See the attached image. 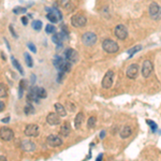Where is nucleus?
Wrapping results in <instances>:
<instances>
[{
  "mask_svg": "<svg viewBox=\"0 0 161 161\" xmlns=\"http://www.w3.org/2000/svg\"><path fill=\"white\" fill-rule=\"evenodd\" d=\"M54 66L57 69L59 72H69L71 70V66H72V62L68 61L67 59H62L60 57H57L54 59Z\"/></svg>",
  "mask_w": 161,
  "mask_h": 161,
  "instance_id": "f257e3e1",
  "label": "nucleus"
},
{
  "mask_svg": "<svg viewBox=\"0 0 161 161\" xmlns=\"http://www.w3.org/2000/svg\"><path fill=\"white\" fill-rule=\"evenodd\" d=\"M102 49H103L106 53L113 54V53L118 52L119 46L115 41L111 40V39H106V40H104L103 43H102Z\"/></svg>",
  "mask_w": 161,
  "mask_h": 161,
  "instance_id": "f03ea898",
  "label": "nucleus"
},
{
  "mask_svg": "<svg viewBox=\"0 0 161 161\" xmlns=\"http://www.w3.org/2000/svg\"><path fill=\"white\" fill-rule=\"evenodd\" d=\"M97 34L93 32H86L82 36V42L86 46H92L97 42Z\"/></svg>",
  "mask_w": 161,
  "mask_h": 161,
  "instance_id": "7ed1b4c3",
  "label": "nucleus"
},
{
  "mask_svg": "<svg viewBox=\"0 0 161 161\" xmlns=\"http://www.w3.org/2000/svg\"><path fill=\"white\" fill-rule=\"evenodd\" d=\"M87 23V18L85 16L80 14H75L71 17V25L75 28H80V27H84Z\"/></svg>",
  "mask_w": 161,
  "mask_h": 161,
  "instance_id": "20e7f679",
  "label": "nucleus"
},
{
  "mask_svg": "<svg viewBox=\"0 0 161 161\" xmlns=\"http://www.w3.org/2000/svg\"><path fill=\"white\" fill-rule=\"evenodd\" d=\"M149 15L153 19H160L161 18V6L156 2H151L149 6Z\"/></svg>",
  "mask_w": 161,
  "mask_h": 161,
  "instance_id": "39448f33",
  "label": "nucleus"
},
{
  "mask_svg": "<svg viewBox=\"0 0 161 161\" xmlns=\"http://www.w3.org/2000/svg\"><path fill=\"white\" fill-rule=\"evenodd\" d=\"M113 83H114V72L112 70H108L102 80V87L104 89H110Z\"/></svg>",
  "mask_w": 161,
  "mask_h": 161,
  "instance_id": "423d86ee",
  "label": "nucleus"
},
{
  "mask_svg": "<svg viewBox=\"0 0 161 161\" xmlns=\"http://www.w3.org/2000/svg\"><path fill=\"white\" fill-rule=\"evenodd\" d=\"M114 33L117 39H119V40H125L128 36V30L124 25H117L114 29Z\"/></svg>",
  "mask_w": 161,
  "mask_h": 161,
  "instance_id": "0eeeda50",
  "label": "nucleus"
},
{
  "mask_svg": "<svg viewBox=\"0 0 161 161\" xmlns=\"http://www.w3.org/2000/svg\"><path fill=\"white\" fill-rule=\"evenodd\" d=\"M0 138H1V140L8 142V141H11L14 138V132H13V130L10 129V128L2 127L1 129H0Z\"/></svg>",
  "mask_w": 161,
  "mask_h": 161,
  "instance_id": "6e6552de",
  "label": "nucleus"
},
{
  "mask_svg": "<svg viewBox=\"0 0 161 161\" xmlns=\"http://www.w3.org/2000/svg\"><path fill=\"white\" fill-rule=\"evenodd\" d=\"M46 143L51 147H58L62 144V140L60 139V136L55 135V134H51V135L47 136Z\"/></svg>",
  "mask_w": 161,
  "mask_h": 161,
  "instance_id": "1a4fd4ad",
  "label": "nucleus"
},
{
  "mask_svg": "<svg viewBox=\"0 0 161 161\" xmlns=\"http://www.w3.org/2000/svg\"><path fill=\"white\" fill-rule=\"evenodd\" d=\"M154 70V65L151 60H145L142 66V74L144 77H148Z\"/></svg>",
  "mask_w": 161,
  "mask_h": 161,
  "instance_id": "9d476101",
  "label": "nucleus"
},
{
  "mask_svg": "<svg viewBox=\"0 0 161 161\" xmlns=\"http://www.w3.org/2000/svg\"><path fill=\"white\" fill-rule=\"evenodd\" d=\"M24 133L26 136H38L39 135V127L37 125H28L26 126Z\"/></svg>",
  "mask_w": 161,
  "mask_h": 161,
  "instance_id": "9b49d317",
  "label": "nucleus"
},
{
  "mask_svg": "<svg viewBox=\"0 0 161 161\" xmlns=\"http://www.w3.org/2000/svg\"><path fill=\"white\" fill-rule=\"evenodd\" d=\"M65 57H66V59L68 60V61H70L73 64V62H75L77 60L79 54H77V52L75 51V49H68L66 52H65Z\"/></svg>",
  "mask_w": 161,
  "mask_h": 161,
  "instance_id": "f8f14e48",
  "label": "nucleus"
},
{
  "mask_svg": "<svg viewBox=\"0 0 161 161\" xmlns=\"http://www.w3.org/2000/svg\"><path fill=\"white\" fill-rule=\"evenodd\" d=\"M138 74H139V65L136 64L130 65L127 70V77H129V79L134 80L138 77Z\"/></svg>",
  "mask_w": 161,
  "mask_h": 161,
  "instance_id": "ddd939ff",
  "label": "nucleus"
},
{
  "mask_svg": "<svg viewBox=\"0 0 161 161\" xmlns=\"http://www.w3.org/2000/svg\"><path fill=\"white\" fill-rule=\"evenodd\" d=\"M46 121L51 126H57L60 124V116L57 113H49L46 117Z\"/></svg>",
  "mask_w": 161,
  "mask_h": 161,
  "instance_id": "4468645a",
  "label": "nucleus"
},
{
  "mask_svg": "<svg viewBox=\"0 0 161 161\" xmlns=\"http://www.w3.org/2000/svg\"><path fill=\"white\" fill-rule=\"evenodd\" d=\"M21 147L25 151H33L36 149V144L31 141H23L21 144Z\"/></svg>",
  "mask_w": 161,
  "mask_h": 161,
  "instance_id": "2eb2a0df",
  "label": "nucleus"
},
{
  "mask_svg": "<svg viewBox=\"0 0 161 161\" xmlns=\"http://www.w3.org/2000/svg\"><path fill=\"white\" fill-rule=\"evenodd\" d=\"M27 99H28V101L29 102L38 101L39 98H38V96H37V87L32 86L31 88H30L29 92H28V95H27Z\"/></svg>",
  "mask_w": 161,
  "mask_h": 161,
  "instance_id": "dca6fc26",
  "label": "nucleus"
},
{
  "mask_svg": "<svg viewBox=\"0 0 161 161\" xmlns=\"http://www.w3.org/2000/svg\"><path fill=\"white\" fill-rule=\"evenodd\" d=\"M54 108H55V111L56 113H57L58 115H59L60 117H65L67 115V111L66 108H64V105L62 104H60L59 102H57V103H55V105H54Z\"/></svg>",
  "mask_w": 161,
  "mask_h": 161,
  "instance_id": "f3484780",
  "label": "nucleus"
},
{
  "mask_svg": "<svg viewBox=\"0 0 161 161\" xmlns=\"http://www.w3.org/2000/svg\"><path fill=\"white\" fill-rule=\"evenodd\" d=\"M70 132H71L70 123L66 121V123H64V125L61 126V128H60V133H61L64 136H68L69 134H70Z\"/></svg>",
  "mask_w": 161,
  "mask_h": 161,
  "instance_id": "a211bd4d",
  "label": "nucleus"
},
{
  "mask_svg": "<svg viewBox=\"0 0 161 161\" xmlns=\"http://www.w3.org/2000/svg\"><path fill=\"white\" fill-rule=\"evenodd\" d=\"M83 120H84V114H83L82 112L77 113V115L75 116V119H74V126H75V128H77V129L80 128Z\"/></svg>",
  "mask_w": 161,
  "mask_h": 161,
  "instance_id": "6ab92c4d",
  "label": "nucleus"
},
{
  "mask_svg": "<svg viewBox=\"0 0 161 161\" xmlns=\"http://www.w3.org/2000/svg\"><path fill=\"white\" fill-rule=\"evenodd\" d=\"M131 133H132L131 128H130L129 126H125V127L123 128V130H121V132H120V138L121 139H127V138H129V136L131 135Z\"/></svg>",
  "mask_w": 161,
  "mask_h": 161,
  "instance_id": "aec40b11",
  "label": "nucleus"
},
{
  "mask_svg": "<svg viewBox=\"0 0 161 161\" xmlns=\"http://www.w3.org/2000/svg\"><path fill=\"white\" fill-rule=\"evenodd\" d=\"M37 96H38L39 99H45L47 97L46 90L42 87H37Z\"/></svg>",
  "mask_w": 161,
  "mask_h": 161,
  "instance_id": "412c9836",
  "label": "nucleus"
},
{
  "mask_svg": "<svg viewBox=\"0 0 161 161\" xmlns=\"http://www.w3.org/2000/svg\"><path fill=\"white\" fill-rule=\"evenodd\" d=\"M52 40L56 44H61L62 40H64V36H62V33H54L52 37Z\"/></svg>",
  "mask_w": 161,
  "mask_h": 161,
  "instance_id": "4be33fe9",
  "label": "nucleus"
},
{
  "mask_svg": "<svg viewBox=\"0 0 161 161\" xmlns=\"http://www.w3.org/2000/svg\"><path fill=\"white\" fill-rule=\"evenodd\" d=\"M26 90V82L24 80H22L19 82V86H18V98L21 99L24 95V91Z\"/></svg>",
  "mask_w": 161,
  "mask_h": 161,
  "instance_id": "5701e85b",
  "label": "nucleus"
},
{
  "mask_svg": "<svg viewBox=\"0 0 161 161\" xmlns=\"http://www.w3.org/2000/svg\"><path fill=\"white\" fill-rule=\"evenodd\" d=\"M11 60H12V64H13V66L15 67V68L18 70V72L21 73V74H24V70H23V68H22V66H21V64H19L18 61H17L16 59H15L14 57H11Z\"/></svg>",
  "mask_w": 161,
  "mask_h": 161,
  "instance_id": "b1692460",
  "label": "nucleus"
},
{
  "mask_svg": "<svg viewBox=\"0 0 161 161\" xmlns=\"http://www.w3.org/2000/svg\"><path fill=\"white\" fill-rule=\"evenodd\" d=\"M47 19H49L51 23H57L58 21H59V18L57 17V15L55 14V13H53L52 11H49V13L46 15Z\"/></svg>",
  "mask_w": 161,
  "mask_h": 161,
  "instance_id": "393cba45",
  "label": "nucleus"
},
{
  "mask_svg": "<svg viewBox=\"0 0 161 161\" xmlns=\"http://www.w3.org/2000/svg\"><path fill=\"white\" fill-rule=\"evenodd\" d=\"M24 57H25L26 65H27V66L29 67V68H32V67H33V61H32L31 56H30L28 53H25V54H24Z\"/></svg>",
  "mask_w": 161,
  "mask_h": 161,
  "instance_id": "a878e982",
  "label": "nucleus"
},
{
  "mask_svg": "<svg viewBox=\"0 0 161 161\" xmlns=\"http://www.w3.org/2000/svg\"><path fill=\"white\" fill-rule=\"evenodd\" d=\"M8 96V87L4 84H0V98H6Z\"/></svg>",
  "mask_w": 161,
  "mask_h": 161,
  "instance_id": "bb28decb",
  "label": "nucleus"
},
{
  "mask_svg": "<svg viewBox=\"0 0 161 161\" xmlns=\"http://www.w3.org/2000/svg\"><path fill=\"white\" fill-rule=\"evenodd\" d=\"M96 124H97V118H96L95 116L89 117L88 120H87V125H88V128H90V129H92V128H95Z\"/></svg>",
  "mask_w": 161,
  "mask_h": 161,
  "instance_id": "cd10ccee",
  "label": "nucleus"
},
{
  "mask_svg": "<svg viewBox=\"0 0 161 161\" xmlns=\"http://www.w3.org/2000/svg\"><path fill=\"white\" fill-rule=\"evenodd\" d=\"M24 112H25V114H27V115L32 114V113H34V108H33V106H32L30 103H28L27 105L25 106V110H24Z\"/></svg>",
  "mask_w": 161,
  "mask_h": 161,
  "instance_id": "c85d7f7f",
  "label": "nucleus"
},
{
  "mask_svg": "<svg viewBox=\"0 0 161 161\" xmlns=\"http://www.w3.org/2000/svg\"><path fill=\"white\" fill-rule=\"evenodd\" d=\"M32 27H33L34 30H41V28H42V22L41 21H33V23H32Z\"/></svg>",
  "mask_w": 161,
  "mask_h": 161,
  "instance_id": "c756f323",
  "label": "nucleus"
},
{
  "mask_svg": "<svg viewBox=\"0 0 161 161\" xmlns=\"http://www.w3.org/2000/svg\"><path fill=\"white\" fill-rule=\"evenodd\" d=\"M45 31H46L47 33H49V34L55 33V32H56V27L49 24V25H47L46 27H45Z\"/></svg>",
  "mask_w": 161,
  "mask_h": 161,
  "instance_id": "7c9ffc66",
  "label": "nucleus"
},
{
  "mask_svg": "<svg viewBox=\"0 0 161 161\" xmlns=\"http://www.w3.org/2000/svg\"><path fill=\"white\" fill-rule=\"evenodd\" d=\"M13 13L14 14H24V13H26V8H21V6L14 8L13 9Z\"/></svg>",
  "mask_w": 161,
  "mask_h": 161,
  "instance_id": "2f4dec72",
  "label": "nucleus"
},
{
  "mask_svg": "<svg viewBox=\"0 0 161 161\" xmlns=\"http://www.w3.org/2000/svg\"><path fill=\"white\" fill-rule=\"evenodd\" d=\"M140 49H142V46H141V45H138V46H134L132 49H130V51L128 52V53H129V55H130V56H132L134 53H135V52H139V51H140Z\"/></svg>",
  "mask_w": 161,
  "mask_h": 161,
  "instance_id": "473e14b6",
  "label": "nucleus"
},
{
  "mask_svg": "<svg viewBox=\"0 0 161 161\" xmlns=\"http://www.w3.org/2000/svg\"><path fill=\"white\" fill-rule=\"evenodd\" d=\"M58 2L61 4V6L67 8V6H69V3H70V0H58Z\"/></svg>",
  "mask_w": 161,
  "mask_h": 161,
  "instance_id": "72a5a7b5",
  "label": "nucleus"
},
{
  "mask_svg": "<svg viewBox=\"0 0 161 161\" xmlns=\"http://www.w3.org/2000/svg\"><path fill=\"white\" fill-rule=\"evenodd\" d=\"M49 11H52V12H53V13H55V14L57 15V17H58V18H59V19H61V18H62V15H61V13H60L59 11L57 10V9L53 8V9H51V10H49Z\"/></svg>",
  "mask_w": 161,
  "mask_h": 161,
  "instance_id": "f704fd0d",
  "label": "nucleus"
},
{
  "mask_svg": "<svg viewBox=\"0 0 161 161\" xmlns=\"http://www.w3.org/2000/svg\"><path fill=\"white\" fill-rule=\"evenodd\" d=\"M146 123L151 125V128L153 129V131H156V130H157V125H156V124L154 123V121H151V120H146Z\"/></svg>",
  "mask_w": 161,
  "mask_h": 161,
  "instance_id": "c9c22d12",
  "label": "nucleus"
},
{
  "mask_svg": "<svg viewBox=\"0 0 161 161\" xmlns=\"http://www.w3.org/2000/svg\"><path fill=\"white\" fill-rule=\"evenodd\" d=\"M28 49H29L31 52H33V53H36V52H37L36 46H34V45L32 44V43H28Z\"/></svg>",
  "mask_w": 161,
  "mask_h": 161,
  "instance_id": "e433bc0d",
  "label": "nucleus"
},
{
  "mask_svg": "<svg viewBox=\"0 0 161 161\" xmlns=\"http://www.w3.org/2000/svg\"><path fill=\"white\" fill-rule=\"evenodd\" d=\"M22 22H23V25H27V24H28V18L26 16H23V17H22Z\"/></svg>",
  "mask_w": 161,
  "mask_h": 161,
  "instance_id": "4c0bfd02",
  "label": "nucleus"
},
{
  "mask_svg": "<svg viewBox=\"0 0 161 161\" xmlns=\"http://www.w3.org/2000/svg\"><path fill=\"white\" fill-rule=\"evenodd\" d=\"M4 108H6V105H4L3 102H2L1 100H0V112H2V111H3Z\"/></svg>",
  "mask_w": 161,
  "mask_h": 161,
  "instance_id": "58836bf2",
  "label": "nucleus"
},
{
  "mask_svg": "<svg viewBox=\"0 0 161 161\" xmlns=\"http://www.w3.org/2000/svg\"><path fill=\"white\" fill-rule=\"evenodd\" d=\"M1 121L2 123H4V124H6V123H9V121H10V117H6V118H2L1 119Z\"/></svg>",
  "mask_w": 161,
  "mask_h": 161,
  "instance_id": "ea45409f",
  "label": "nucleus"
},
{
  "mask_svg": "<svg viewBox=\"0 0 161 161\" xmlns=\"http://www.w3.org/2000/svg\"><path fill=\"white\" fill-rule=\"evenodd\" d=\"M10 30H11V33H12V34H13V36H14V37H15V38H16V37H17V36H16V33H15L14 29H13V26H12V25H11V26H10Z\"/></svg>",
  "mask_w": 161,
  "mask_h": 161,
  "instance_id": "a19ab883",
  "label": "nucleus"
},
{
  "mask_svg": "<svg viewBox=\"0 0 161 161\" xmlns=\"http://www.w3.org/2000/svg\"><path fill=\"white\" fill-rule=\"evenodd\" d=\"M104 136H105V131H101V133H100V138L103 139Z\"/></svg>",
  "mask_w": 161,
  "mask_h": 161,
  "instance_id": "79ce46f5",
  "label": "nucleus"
},
{
  "mask_svg": "<svg viewBox=\"0 0 161 161\" xmlns=\"http://www.w3.org/2000/svg\"><path fill=\"white\" fill-rule=\"evenodd\" d=\"M102 156H103V155H102V154H101V155H99V156H98V158H97V160H98V161H99V160H101V158H102Z\"/></svg>",
  "mask_w": 161,
  "mask_h": 161,
  "instance_id": "37998d69",
  "label": "nucleus"
},
{
  "mask_svg": "<svg viewBox=\"0 0 161 161\" xmlns=\"http://www.w3.org/2000/svg\"><path fill=\"white\" fill-rule=\"evenodd\" d=\"M0 160H6V157H3V156H0Z\"/></svg>",
  "mask_w": 161,
  "mask_h": 161,
  "instance_id": "c03bdc74",
  "label": "nucleus"
}]
</instances>
